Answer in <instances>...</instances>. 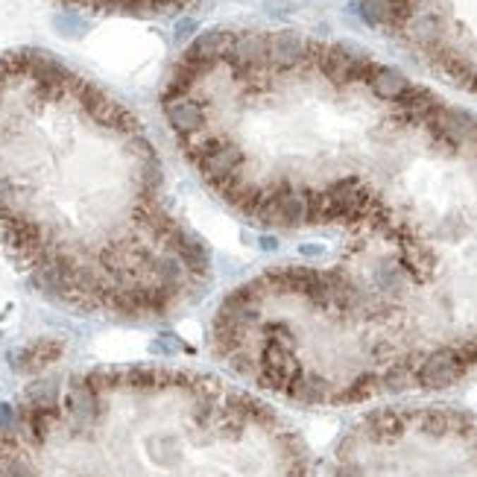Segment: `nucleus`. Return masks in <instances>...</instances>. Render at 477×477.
<instances>
[{
	"label": "nucleus",
	"instance_id": "f257e3e1",
	"mask_svg": "<svg viewBox=\"0 0 477 477\" xmlns=\"http://www.w3.org/2000/svg\"><path fill=\"white\" fill-rule=\"evenodd\" d=\"M158 103L203 188L282 252L211 313L229 378L340 410L477 375V117L361 47L258 27L196 35Z\"/></svg>",
	"mask_w": 477,
	"mask_h": 477
},
{
	"label": "nucleus",
	"instance_id": "f03ea898",
	"mask_svg": "<svg viewBox=\"0 0 477 477\" xmlns=\"http://www.w3.org/2000/svg\"><path fill=\"white\" fill-rule=\"evenodd\" d=\"M0 246L50 305L170 322L214 287L147 126L47 50L0 56Z\"/></svg>",
	"mask_w": 477,
	"mask_h": 477
},
{
	"label": "nucleus",
	"instance_id": "7ed1b4c3",
	"mask_svg": "<svg viewBox=\"0 0 477 477\" xmlns=\"http://www.w3.org/2000/svg\"><path fill=\"white\" fill-rule=\"evenodd\" d=\"M322 477H477V413L451 401H381L340 430Z\"/></svg>",
	"mask_w": 477,
	"mask_h": 477
},
{
	"label": "nucleus",
	"instance_id": "20e7f679",
	"mask_svg": "<svg viewBox=\"0 0 477 477\" xmlns=\"http://www.w3.org/2000/svg\"><path fill=\"white\" fill-rule=\"evenodd\" d=\"M361 15L436 76L477 97V0H361Z\"/></svg>",
	"mask_w": 477,
	"mask_h": 477
},
{
	"label": "nucleus",
	"instance_id": "39448f33",
	"mask_svg": "<svg viewBox=\"0 0 477 477\" xmlns=\"http://www.w3.org/2000/svg\"><path fill=\"white\" fill-rule=\"evenodd\" d=\"M65 6L97 15H129V18H176L200 6V0H59Z\"/></svg>",
	"mask_w": 477,
	"mask_h": 477
}]
</instances>
